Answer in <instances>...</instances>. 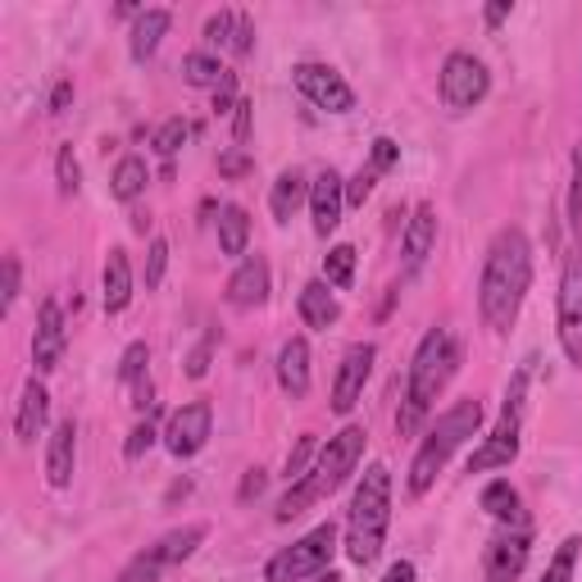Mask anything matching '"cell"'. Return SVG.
I'll return each mask as SVG.
<instances>
[{
    "label": "cell",
    "mask_w": 582,
    "mask_h": 582,
    "mask_svg": "<svg viewBox=\"0 0 582 582\" xmlns=\"http://www.w3.org/2000/svg\"><path fill=\"white\" fill-rule=\"evenodd\" d=\"M528 287H532V246L523 237V227H500L491 237V246H487L483 283H478L483 324L491 332H510V324L523 309Z\"/></svg>",
    "instance_id": "obj_1"
},
{
    "label": "cell",
    "mask_w": 582,
    "mask_h": 582,
    "mask_svg": "<svg viewBox=\"0 0 582 582\" xmlns=\"http://www.w3.org/2000/svg\"><path fill=\"white\" fill-rule=\"evenodd\" d=\"M459 364V346L451 337V328H428L423 341L414 346V360H410V382H405V401L396 414V428L410 437L423 428V419L433 414V401L446 392V382Z\"/></svg>",
    "instance_id": "obj_2"
},
{
    "label": "cell",
    "mask_w": 582,
    "mask_h": 582,
    "mask_svg": "<svg viewBox=\"0 0 582 582\" xmlns=\"http://www.w3.org/2000/svg\"><path fill=\"white\" fill-rule=\"evenodd\" d=\"M364 442H369V433L360 428V423H351V428H341L337 437H328V446H324L319 459H315V469H309L300 483H292L287 496L278 500V515H274V519H278V523H292V519H300L309 506H319L324 496H332L346 478L360 469Z\"/></svg>",
    "instance_id": "obj_3"
},
{
    "label": "cell",
    "mask_w": 582,
    "mask_h": 582,
    "mask_svg": "<svg viewBox=\"0 0 582 582\" xmlns=\"http://www.w3.org/2000/svg\"><path fill=\"white\" fill-rule=\"evenodd\" d=\"M387 528H392V469L387 464H369L360 474L351 515H346V560L373 564L382 555Z\"/></svg>",
    "instance_id": "obj_4"
},
{
    "label": "cell",
    "mask_w": 582,
    "mask_h": 582,
    "mask_svg": "<svg viewBox=\"0 0 582 582\" xmlns=\"http://www.w3.org/2000/svg\"><path fill=\"white\" fill-rule=\"evenodd\" d=\"M478 428H483V401H474V396H464V401H455L433 428H428V437L419 442V451H414V459H410V478H405V487H410V496H428L433 491V483H437V474L451 464V455L469 442V437H478Z\"/></svg>",
    "instance_id": "obj_5"
},
{
    "label": "cell",
    "mask_w": 582,
    "mask_h": 582,
    "mask_svg": "<svg viewBox=\"0 0 582 582\" xmlns=\"http://www.w3.org/2000/svg\"><path fill=\"white\" fill-rule=\"evenodd\" d=\"M532 364V360H528ZM519 369L510 392H506V405H500V419L491 437L469 455V474H491V469H510V464L519 459V433H523V405H528V373L532 369Z\"/></svg>",
    "instance_id": "obj_6"
},
{
    "label": "cell",
    "mask_w": 582,
    "mask_h": 582,
    "mask_svg": "<svg viewBox=\"0 0 582 582\" xmlns=\"http://www.w3.org/2000/svg\"><path fill=\"white\" fill-rule=\"evenodd\" d=\"M337 555V523H319V528H309L300 541H292L287 551H278L274 560L264 564V582H305V578H319L328 573Z\"/></svg>",
    "instance_id": "obj_7"
},
{
    "label": "cell",
    "mask_w": 582,
    "mask_h": 582,
    "mask_svg": "<svg viewBox=\"0 0 582 582\" xmlns=\"http://www.w3.org/2000/svg\"><path fill=\"white\" fill-rule=\"evenodd\" d=\"M437 92H442V105H446L451 114H469L474 105L487 100V92H491V73H487V64H483L478 55L455 51V55H446V64H442Z\"/></svg>",
    "instance_id": "obj_8"
},
{
    "label": "cell",
    "mask_w": 582,
    "mask_h": 582,
    "mask_svg": "<svg viewBox=\"0 0 582 582\" xmlns=\"http://www.w3.org/2000/svg\"><path fill=\"white\" fill-rule=\"evenodd\" d=\"M555 332H560V351L573 369H582V246L564 255V274H560V300H555Z\"/></svg>",
    "instance_id": "obj_9"
},
{
    "label": "cell",
    "mask_w": 582,
    "mask_h": 582,
    "mask_svg": "<svg viewBox=\"0 0 582 582\" xmlns=\"http://www.w3.org/2000/svg\"><path fill=\"white\" fill-rule=\"evenodd\" d=\"M292 83H296V92L315 105V109H328V114H351L356 109V92H351V83L337 73V68H328V64H315V60H305V64H296L292 68Z\"/></svg>",
    "instance_id": "obj_10"
},
{
    "label": "cell",
    "mask_w": 582,
    "mask_h": 582,
    "mask_svg": "<svg viewBox=\"0 0 582 582\" xmlns=\"http://www.w3.org/2000/svg\"><path fill=\"white\" fill-rule=\"evenodd\" d=\"M210 437H214V410H210V401H187L182 410L169 414L165 451H169L173 459H191V455L205 451Z\"/></svg>",
    "instance_id": "obj_11"
},
{
    "label": "cell",
    "mask_w": 582,
    "mask_h": 582,
    "mask_svg": "<svg viewBox=\"0 0 582 582\" xmlns=\"http://www.w3.org/2000/svg\"><path fill=\"white\" fill-rule=\"evenodd\" d=\"M373 360H378V346L373 341H356L346 346L341 356V369H337V382H332V414H351L364 396V382L373 373Z\"/></svg>",
    "instance_id": "obj_12"
},
{
    "label": "cell",
    "mask_w": 582,
    "mask_h": 582,
    "mask_svg": "<svg viewBox=\"0 0 582 582\" xmlns=\"http://www.w3.org/2000/svg\"><path fill=\"white\" fill-rule=\"evenodd\" d=\"M64 346H68L64 309H60V300H42V309H36V328H32V369H36V378L60 369Z\"/></svg>",
    "instance_id": "obj_13"
},
{
    "label": "cell",
    "mask_w": 582,
    "mask_h": 582,
    "mask_svg": "<svg viewBox=\"0 0 582 582\" xmlns=\"http://www.w3.org/2000/svg\"><path fill=\"white\" fill-rule=\"evenodd\" d=\"M528 569V528H510V532H500L487 555H483V573L487 582H519Z\"/></svg>",
    "instance_id": "obj_14"
},
{
    "label": "cell",
    "mask_w": 582,
    "mask_h": 582,
    "mask_svg": "<svg viewBox=\"0 0 582 582\" xmlns=\"http://www.w3.org/2000/svg\"><path fill=\"white\" fill-rule=\"evenodd\" d=\"M341 210H346V182H341L337 169H324L315 182H309V219H315V232H319V237L337 232Z\"/></svg>",
    "instance_id": "obj_15"
},
{
    "label": "cell",
    "mask_w": 582,
    "mask_h": 582,
    "mask_svg": "<svg viewBox=\"0 0 582 582\" xmlns=\"http://www.w3.org/2000/svg\"><path fill=\"white\" fill-rule=\"evenodd\" d=\"M433 246H437V210L433 205H419L414 219L405 223V237H401V264H405L410 278L419 274L423 264H428Z\"/></svg>",
    "instance_id": "obj_16"
},
{
    "label": "cell",
    "mask_w": 582,
    "mask_h": 582,
    "mask_svg": "<svg viewBox=\"0 0 582 582\" xmlns=\"http://www.w3.org/2000/svg\"><path fill=\"white\" fill-rule=\"evenodd\" d=\"M46 423H51V392H46V382L42 378H28L23 382V396H19V414H14V437L28 446L46 433Z\"/></svg>",
    "instance_id": "obj_17"
},
{
    "label": "cell",
    "mask_w": 582,
    "mask_h": 582,
    "mask_svg": "<svg viewBox=\"0 0 582 582\" xmlns=\"http://www.w3.org/2000/svg\"><path fill=\"white\" fill-rule=\"evenodd\" d=\"M227 300L237 309H255L268 300V260L264 255H246L237 264V274L227 278Z\"/></svg>",
    "instance_id": "obj_18"
},
{
    "label": "cell",
    "mask_w": 582,
    "mask_h": 582,
    "mask_svg": "<svg viewBox=\"0 0 582 582\" xmlns=\"http://www.w3.org/2000/svg\"><path fill=\"white\" fill-rule=\"evenodd\" d=\"M100 292H105V315H124L133 300V260L124 246H114L105 255V274H100Z\"/></svg>",
    "instance_id": "obj_19"
},
{
    "label": "cell",
    "mask_w": 582,
    "mask_h": 582,
    "mask_svg": "<svg viewBox=\"0 0 582 582\" xmlns=\"http://www.w3.org/2000/svg\"><path fill=\"white\" fill-rule=\"evenodd\" d=\"M73 459H77V423L64 419V423H55V433L46 442V483L51 487L73 483Z\"/></svg>",
    "instance_id": "obj_20"
},
{
    "label": "cell",
    "mask_w": 582,
    "mask_h": 582,
    "mask_svg": "<svg viewBox=\"0 0 582 582\" xmlns=\"http://www.w3.org/2000/svg\"><path fill=\"white\" fill-rule=\"evenodd\" d=\"M278 387L292 401L309 396V341L305 337L283 341V351H278Z\"/></svg>",
    "instance_id": "obj_21"
},
{
    "label": "cell",
    "mask_w": 582,
    "mask_h": 582,
    "mask_svg": "<svg viewBox=\"0 0 582 582\" xmlns=\"http://www.w3.org/2000/svg\"><path fill=\"white\" fill-rule=\"evenodd\" d=\"M205 523H187V528H173V532H165L155 547H146V555L160 564V569H173V564H182V560H191L197 555V547L205 541Z\"/></svg>",
    "instance_id": "obj_22"
},
{
    "label": "cell",
    "mask_w": 582,
    "mask_h": 582,
    "mask_svg": "<svg viewBox=\"0 0 582 582\" xmlns=\"http://www.w3.org/2000/svg\"><path fill=\"white\" fill-rule=\"evenodd\" d=\"M169 28H173V14H169V10H141L137 23H133V36H128L133 60L146 64L155 51H160V42L169 36Z\"/></svg>",
    "instance_id": "obj_23"
},
{
    "label": "cell",
    "mask_w": 582,
    "mask_h": 582,
    "mask_svg": "<svg viewBox=\"0 0 582 582\" xmlns=\"http://www.w3.org/2000/svg\"><path fill=\"white\" fill-rule=\"evenodd\" d=\"M300 319L315 328V332H328V328L341 319V305H337V296L328 292L324 278H315V283L300 287Z\"/></svg>",
    "instance_id": "obj_24"
},
{
    "label": "cell",
    "mask_w": 582,
    "mask_h": 582,
    "mask_svg": "<svg viewBox=\"0 0 582 582\" xmlns=\"http://www.w3.org/2000/svg\"><path fill=\"white\" fill-rule=\"evenodd\" d=\"M305 201H309V182H305L296 169L278 173L274 191H268V210H274V223H292V219H296V210H300Z\"/></svg>",
    "instance_id": "obj_25"
},
{
    "label": "cell",
    "mask_w": 582,
    "mask_h": 582,
    "mask_svg": "<svg viewBox=\"0 0 582 582\" xmlns=\"http://www.w3.org/2000/svg\"><path fill=\"white\" fill-rule=\"evenodd\" d=\"M483 510L496 523H506V528H528L523 523V506H519V491L510 487V478H496V483L483 487Z\"/></svg>",
    "instance_id": "obj_26"
},
{
    "label": "cell",
    "mask_w": 582,
    "mask_h": 582,
    "mask_svg": "<svg viewBox=\"0 0 582 582\" xmlns=\"http://www.w3.org/2000/svg\"><path fill=\"white\" fill-rule=\"evenodd\" d=\"M251 246V214L242 205H223L219 210V251L227 260H242Z\"/></svg>",
    "instance_id": "obj_27"
},
{
    "label": "cell",
    "mask_w": 582,
    "mask_h": 582,
    "mask_svg": "<svg viewBox=\"0 0 582 582\" xmlns=\"http://www.w3.org/2000/svg\"><path fill=\"white\" fill-rule=\"evenodd\" d=\"M146 182H150L146 160L141 155H124L119 169H114V178H109V191H114V201H137L146 191Z\"/></svg>",
    "instance_id": "obj_28"
},
{
    "label": "cell",
    "mask_w": 582,
    "mask_h": 582,
    "mask_svg": "<svg viewBox=\"0 0 582 582\" xmlns=\"http://www.w3.org/2000/svg\"><path fill=\"white\" fill-rule=\"evenodd\" d=\"M146 364H150V346H146V341H133L128 351H124V360H119V382H124V387H137V401H133V405H150Z\"/></svg>",
    "instance_id": "obj_29"
},
{
    "label": "cell",
    "mask_w": 582,
    "mask_h": 582,
    "mask_svg": "<svg viewBox=\"0 0 582 582\" xmlns=\"http://www.w3.org/2000/svg\"><path fill=\"white\" fill-rule=\"evenodd\" d=\"M223 64L210 55V51H191L187 60H182V77H187V83L191 87H214L219 92V83H223Z\"/></svg>",
    "instance_id": "obj_30"
},
{
    "label": "cell",
    "mask_w": 582,
    "mask_h": 582,
    "mask_svg": "<svg viewBox=\"0 0 582 582\" xmlns=\"http://www.w3.org/2000/svg\"><path fill=\"white\" fill-rule=\"evenodd\" d=\"M356 278V246H332L324 255V283L328 287H351Z\"/></svg>",
    "instance_id": "obj_31"
},
{
    "label": "cell",
    "mask_w": 582,
    "mask_h": 582,
    "mask_svg": "<svg viewBox=\"0 0 582 582\" xmlns=\"http://www.w3.org/2000/svg\"><path fill=\"white\" fill-rule=\"evenodd\" d=\"M578 551H582V537H564L560 551H555L551 564H547V573H541V582H573V573H578Z\"/></svg>",
    "instance_id": "obj_32"
},
{
    "label": "cell",
    "mask_w": 582,
    "mask_h": 582,
    "mask_svg": "<svg viewBox=\"0 0 582 582\" xmlns=\"http://www.w3.org/2000/svg\"><path fill=\"white\" fill-rule=\"evenodd\" d=\"M319 442H315V433H305V437H296V446H292V455H287V483H300L309 469H315V459H319Z\"/></svg>",
    "instance_id": "obj_33"
},
{
    "label": "cell",
    "mask_w": 582,
    "mask_h": 582,
    "mask_svg": "<svg viewBox=\"0 0 582 582\" xmlns=\"http://www.w3.org/2000/svg\"><path fill=\"white\" fill-rule=\"evenodd\" d=\"M55 182H60V197H73V191L83 187V165H77L73 146H60V155H55Z\"/></svg>",
    "instance_id": "obj_34"
},
{
    "label": "cell",
    "mask_w": 582,
    "mask_h": 582,
    "mask_svg": "<svg viewBox=\"0 0 582 582\" xmlns=\"http://www.w3.org/2000/svg\"><path fill=\"white\" fill-rule=\"evenodd\" d=\"M187 137H191V124H187V119H165L150 146H155V155H165V160H169V155H178V150H182V141H187Z\"/></svg>",
    "instance_id": "obj_35"
},
{
    "label": "cell",
    "mask_w": 582,
    "mask_h": 582,
    "mask_svg": "<svg viewBox=\"0 0 582 582\" xmlns=\"http://www.w3.org/2000/svg\"><path fill=\"white\" fill-rule=\"evenodd\" d=\"M165 268H169V242L155 237L150 251H146V292H155V287L165 283Z\"/></svg>",
    "instance_id": "obj_36"
},
{
    "label": "cell",
    "mask_w": 582,
    "mask_h": 582,
    "mask_svg": "<svg viewBox=\"0 0 582 582\" xmlns=\"http://www.w3.org/2000/svg\"><path fill=\"white\" fill-rule=\"evenodd\" d=\"M232 23H237V10H219L205 19V46H232Z\"/></svg>",
    "instance_id": "obj_37"
},
{
    "label": "cell",
    "mask_w": 582,
    "mask_h": 582,
    "mask_svg": "<svg viewBox=\"0 0 582 582\" xmlns=\"http://www.w3.org/2000/svg\"><path fill=\"white\" fill-rule=\"evenodd\" d=\"M569 223L582 227V141L573 150V178H569Z\"/></svg>",
    "instance_id": "obj_38"
},
{
    "label": "cell",
    "mask_w": 582,
    "mask_h": 582,
    "mask_svg": "<svg viewBox=\"0 0 582 582\" xmlns=\"http://www.w3.org/2000/svg\"><path fill=\"white\" fill-rule=\"evenodd\" d=\"M19 300V255H6V278H0V315H10Z\"/></svg>",
    "instance_id": "obj_39"
},
{
    "label": "cell",
    "mask_w": 582,
    "mask_h": 582,
    "mask_svg": "<svg viewBox=\"0 0 582 582\" xmlns=\"http://www.w3.org/2000/svg\"><path fill=\"white\" fill-rule=\"evenodd\" d=\"M155 437H160V433H155V419L146 414L141 423H137V428H133V437H128V446H124V455L128 459H141L150 446H155Z\"/></svg>",
    "instance_id": "obj_40"
},
{
    "label": "cell",
    "mask_w": 582,
    "mask_h": 582,
    "mask_svg": "<svg viewBox=\"0 0 582 582\" xmlns=\"http://www.w3.org/2000/svg\"><path fill=\"white\" fill-rule=\"evenodd\" d=\"M227 51L232 55H251L255 51V23H251L246 10H237V23H232V46Z\"/></svg>",
    "instance_id": "obj_41"
},
{
    "label": "cell",
    "mask_w": 582,
    "mask_h": 582,
    "mask_svg": "<svg viewBox=\"0 0 582 582\" xmlns=\"http://www.w3.org/2000/svg\"><path fill=\"white\" fill-rule=\"evenodd\" d=\"M373 182H378V173L373 169H360L351 182H346V205H364L373 197Z\"/></svg>",
    "instance_id": "obj_42"
},
{
    "label": "cell",
    "mask_w": 582,
    "mask_h": 582,
    "mask_svg": "<svg viewBox=\"0 0 582 582\" xmlns=\"http://www.w3.org/2000/svg\"><path fill=\"white\" fill-rule=\"evenodd\" d=\"M396 160H401V146L392 141V137H378L373 141V173H387V169H396Z\"/></svg>",
    "instance_id": "obj_43"
},
{
    "label": "cell",
    "mask_w": 582,
    "mask_h": 582,
    "mask_svg": "<svg viewBox=\"0 0 582 582\" xmlns=\"http://www.w3.org/2000/svg\"><path fill=\"white\" fill-rule=\"evenodd\" d=\"M237 73H223V83H219V92H214V114H232L237 109Z\"/></svg>",
    "instance_id": "obj_44"
},
{
    "label": "cell",
    "mask_w": 582,
    "mask_h": 582,
    "mask_svg": "<svg viewBox=\"0 0 582 582\" xmlns=\"http://www.w3.org/2000/svg\"><path fill=\"white\" fill-rule=\"evenodd\" d=\"M251 119H255V105L242 96V100H237V109H232V137H237V146H246V141H251Z\"/></svg>",
    "instance_id": "obj_45"
},
{
    "label": "cell",
    "mask_w": 582,
    "mask_h": 582,
    "mask_svg": "<svg viewBox=\"0 0 582 582\" xmlns=\"http://www.w3.org/2000/svg\"><path fill=\"white\" fill-rule=\"evenodd\" d=\"M73 105V77H60V83H55V92H51V114H55V119H60V114Z\"/></svg>",
    "instance_id": "obj_46"
},
{
    "label": "cell",
    "mask_w": 582,
    "mask_h": 582,
    "mask_svg": "<svg viewBox=\"0 0 582 582\" xmlns=\"http://www.w3.org/2000/svg\"><path fill=\"white\" fill-rule=\"evenodd\" d=\"M246 169H251V160H246L242 150H232V155H223V160H219V173H227V178H242Z\"/></svg>",
    "instance_id": "obj_47"
},
{
    "label": "cell",
    "mask_w": 582,
    "mask_h": 582,
    "mask_svg": "<svg viewBox=\"0 0 582 582\" xmlns=\"http://www.w3.org/2000/svg\"><path fill=\"white\" fill-rule=\"evenodd\" d=\"M510 14H515V6H510V0H496V6H487V10H483L487 28H500V23H506Z\"/></svg>",
    "instance_id": "obj_48"
},
{
    "label": "cell",
    "mask_w": 582,
    "mask_h": 582,
    "mask_svg": "<svg viewBox=\"0 0 582 582\" xmlns=\"http://www.w3.org/2000/svg\"><path fill=\"white\" fill-rule=\"evenodd\" d=\"M382 582H419V573H414V564H410V560H396L392 569L382 573Z\"/></svg>",
    "instance_id": "obj_49"
},
{
    "label": "cell",
    "mask_w": 582,
    "mask_h": 582,
    "mask_svg": "<svg viewBox=\"0 0 582 582\" xmlns=\"http://www.w3.org/2000/svg\"><path fill=\"white\" fill-rule=\"evenodd\" d=\"M260 491H264V474H260V469H251V474H246V483H242V500H251V496H260Z\"/></svg>",
    "instance_id": "obj_50"
},
{
    "label": "cell",
    "mask_w": 582,
    "mask_h": 582,
    "mask_svg": "<svg viewBox=\"0 0 582 582\" xmlns=\"http://www.w3.org/2000/svg\"><path fill=\"white\" fill-rule=\"evenodd\" d=\"M205 364H210V346H201L197 356H191V364H187V373L191 378H205Z\"/></svg>",
    "instance_id": "obj_51"
}]
</instances>
